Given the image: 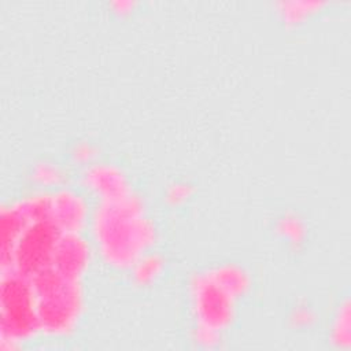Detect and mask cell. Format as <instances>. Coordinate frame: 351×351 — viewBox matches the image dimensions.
Masks as SVG:
<instances>
[{
  "label": "cell",
  "instance_id": "6da1fadb",
  "mask_svg": "<svg viewBox=\"0 0 351 351\" xmlns=\"http://www.w3.org/2000/svg\"><path fill=\"white\" fill-rule=\"evenodd\" d=\"M59 239V228L48 214L30 215L11 247L15 271L32 278L51 266Z\"/></svg>",
  "mask_w": 351,
  "mask_h": 351
},
{
  "label": "cell",
  "instance_id": "7a4b0ae2",
  "mask_svg": "<svg viewBox=\"0 0 351 351\" xmlns=\"http://www.w3.org/2000/svg\"><path fill=\"white\" fill-rule=\"evenodd\" d=\"M3 329L12 335H25L37 326L36 299L27 277L14 271L1 287Z\"/></svg>",
  "mask_w": 351,
  "mask_h": 351
}]
</instances>
